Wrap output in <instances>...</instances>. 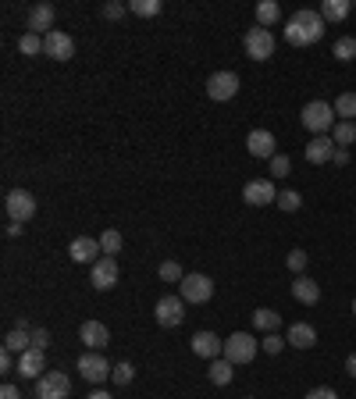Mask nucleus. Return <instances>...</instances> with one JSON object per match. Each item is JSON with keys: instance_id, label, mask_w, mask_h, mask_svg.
<instances>
[{"instance_id": "obj_1", "label": "nucleus", "mask_w": 356, "mask_h": 399, "mask_svg": "<svg viewBox=\"0 0 356 399\" xmlns=\"http://www.w3.org/2000/svg\"><path fill=\"white\" fill-rule=\"evenodd\" d=\"M324 36V18H321V11H296L289 22H285V43H292V47H310V43H317Z\"/></svg>"}, {"instance_id": "obj_2", "label": "nucleus", "mask_w": 356, "mask_h": 399, "mask_svg": "<svg viewBox=\"0 0 356 399\" xmlns=\"http://www.w3.org/2000/svg\"><path fill=\"white\" fill-rule=\"evenodd\" d=\"M256 349H260V342L253 339V335H246V332H235V335H228L225 339V360L228 364H253V357H256Z\"/></svg>"}, {"instance_id": "obj_3", "label": "nucleus", "mask_w": 356, "mask_h": 399, "mask_svg": "<svg viewBox=\"0 0 356 399\" xmlns=\"http://www.w3.org/2000/svg\"><path fill=\"white\" fill-rule=\"evenodd\" d=\"M4 211H8V218H11V221L25 225V221H32V218H36V196H32L29 189H11V192H8V200H4Z\"/></svg>"}, {"instance_id": "obj_4", "label": "nucleus", "mask_w": 356, "mask_h": 399, "mask_svg": "<svg viewBox=\"0 0 356 399\" xmlns=\"http://www.w3.org/2000/svg\"><path fill=\"white\" fill-rule=\"evenodd\" d=\"M303 125H307V132L324 136V132L335 125V108L324 104V100H310V104L303 108Z\"/></svg>"}, {"instance_id": "obj_5", "label": "nucleus", "mask_w": 356, "mask_h": 399, "mask_svg": "<svg viewBox=\"0 0 356 399\" xmlns=\"http://www.w3.org/2000/svg\"><path fill=\"white\" fill-rule=\"evenodd\" d=\"M153 318L160 328H178L186 321V299L182 296H160L157 307H153Z\"/></svg>"}, {"instance_id": "obj_6", "label": "nucleus", "mask_w": 356, "mask_h": 399, "mask_svg": "<svg viewBox=\"0 0 356 399\" xmlns=\"http://www.w3.org/2000/svg\"><path fill=\"white\" fill-rule=\"evenodd\" d=\"M178 296L186 299V303H207V299L214 296V282L207 274H186L182 282H178Z\"/></svg>"}, {"instance_id": "obj_7", "label": "nucleus", "mask_w": 356, "mask_h": 399, "mask_svg": "<svg viewBox=\"0 0 356 399\" xmlns=\"http://www.w3.org/2000/svg\"><path fill=\"white\" fill-rule=\"evenodd\" d=\"M71 395V378L64 371H47L36 378V399H68Z\"/></svg>"}, {"instance_id": "obj_8", "label": "nucleus", "mask_w": 356, "mask_h": 399, "mask_svg": "<svg viewBox=\"0 0 356 399\" xmlns=\"http://www.w3.org/2000/svg\"><path fill=\"white\" fill-rule=\"evenodd\" d=\"M242 47H246V57L249 61H267L275 54V36H271V29H249L246 33V40H242Z\"/></svg>"}, {"instance_id": "obj_9", "label": "nucleus", "mask_w": 356, "mask_h": 399, "mask_svg": "<svg viewBox=\"0 0 356 399\" xmlns=\"http://www.w3.org/2000/svg\"><path fill=\"white\" fill-rule=\"evenodd\" d=\"M242 200L253 204V207H267V204H275V200H278V189H275L271 178H249L242 185Z\"/></svg>"}, {"instance_id": "obj_10", "label": "nucleus", "mask_w": 356, "mask_h": 399, "mask_svg": "<svg viewBox=\"0 0 356 399\" xmlns=\"http://www.w3.org/2000/svg\"><path fill=\"white\" fill-rule=\"evenodd\" d=\"M111 371H114V367H111L107 357H100V353H82V357H78V374H82L85 381H93V385L107 381Z\"/></svg>"}, {"instance_id": "obj_11", "label": "nucleus", "mask_w": 356, "mask_h": 399, "mask_svg": "<svg viewBox=\"0 0 356 399\" xmlns=\"http://www.w3.org/2000/svg\"><path fill=\"white\" fill-rule=\"evenodd\" d=\"M239 93V75L235 71H214L207 79V96L218 100V104H225V100H232Z\"/></svg>"}, {"instance_id": "obj_12", "label": "nucleus", "mask_w": 356, "mask_h": 399, "mask_svg": "<svg viewBox=\"0 0 356 399\" xmlns=\"http://www.w3.org/2000/svg\"><path fill=\"white\" fill-rule=\"evenodd\" d=\"M43 54L54 57V61H71V57H75V40H71L68 33L54 29V33L43 36Z\"/></svg>"}, {"instance_id": "obj_13", "label": "nucleus", "mask_w": 356, "mask_h": 399, "mask_svg": "<svg viewBox=\"0 0 356 399\" xmlns=\"http://www.w3.org/2000/svg\"><path fill=\"white\" fill-rule=\"evenodd\" d=\"M89 282H93V289L107 292L118 285V260L114 257H100L93 267H89Z\"/></svg>"}, {"instance_id": "obj_14", "label": "nucleus", "mask_w": 356, "mask_h": 399, "mask_svg": "<svg viewBox=\"0 0 356 399\" xmlns=\"http://www.w3.org/2000/svg\"><path fill=\"white\" fill-rule=\"evenodd\" d=\"M68 257H71L75 264H97V260L104 257V250H100V239H93V236H78V239H71V246H68Z\"/></svg>"}, {"instance_id": "obj_15", "label": "nucleus", "mask_w": 356, "mask_h": 399, "mask_svg": "<svg viewBox=\"0 0 356 399\" xmlns=\"http://www.w3.org/2000/svg\"><path fill=\"white\" fill-rule=\"evenodd\" d=\"M246 150H249V157H267V161L278 154V150H275V136L267 132V129H253V132L246 136Z\"/></svg>"}, {"instance_id": "obj_16", "label": "nucleus", "mask_w": 356, "mask_h": 399, "mask_svg": "<svg viewBox=\"0 0 356 399\" xmlns=\"http://www.w3.org/2000/svg\"><path fill=\"white\" fill-rule=\"evenodd\" d=\"M78 339L97 353V349H104V346L111 342V328H107L104 321H85V325L78 328Z\"/></svg>"}, {"instance_id": "obj_17", "label": "nucleus", "mask_w": 356, "mask_h": 399, "mask_svg": "<svg viewBox=\"0 0 356 399\" xmlns=\"http://www.w3.org/2000/svg\"><path fill=\"white\" fill-rule=\"evenodd\" d=\"M54 18H57L54 4H36V8H29V33H36V36L54 33Z\"/></svg>"}, {"instance_id": "obj_18", "label": "nucleus", "mask_w": 356, "mask_h": 399, "mask_svg": "<svg viewBox=\"0 0 356 399\" xmlns=\"http://www.w3.org/2000/svg\"><path fill=\"white\" fill-rule=\"evenodd\" d=\"M193 353L203 357V360H218L225 353V342L214 335V332H196L193 335Z\"/></svg>"}, {"instance_id": "obj_19", "label": "nucleus", "mask_w": 356, "mask_h": 399, "mask_svg": "<svg viewBox=\"0 0 356 399\" xmlns=\"http://www.w3.org/2000/svg\"><path fill=\"white\" fill-rule=\"evenodd\" d=\"M18 374L22 378H43L47 374V353L43 349H25L18 357Z\"/></svg>"}, {"instance_id": "obj_20", "label": "nucleus", "mask_w": 356, "mask_h": 399, "mask_svg": "<svg viewBox=\"0 0 356 399\" xmlns=\"http://www.w3.org/2000/svg\"><path fill=\"white\" fill-rule=\"evenodd\" d=\"M335 150H338V146H335L331 136H314V139L307 143V161H310V164H328V161L335 157Z\"/></svg>"}, {"instance_id": "obj_21", "label": "nucleus", "mask_w": 356, "mask_h": 399, "mask_svg": "<svg viewBox=\"0 0 356 399\" xmlns=\"http://www.w3.org/2000/svg\"><path fill=\"white\" fill-rule=\"evenodd\" d=\"M292 296L299 299V303H307V307H314L317 299H321V285L314 282V278H307V274H299L296 282H292Z\"/></svg>"}, {"instance_id": "obj_22", "label": "nucleus", "mask_w": 356, "mask_h": 399, "mask_svg": "<svg viewBox=\"0 0 356 399\" xmlns=\"http://www.w3.org/2000/svg\"><path fill=\"white\" fill-rule=\"evenodd\" d=\"M285 342H289V346H296V349H310V346L317 342V332H314V325L299 321V325H292V328H289Z\"/></svg>"}, {"instance_id": "obj_23", "label": "nucleus", "mask_w": 356, "mask_h": 399, "mask_svg": "<svg viewBox=\"0 0 356 399\" xmlns=\"http://www.w3.org/2000/svg\"><path fill=\"white\" fill-rule=\"evenodd\" d=\"M4 349H11L15 357H22L25 349H32V332H29V328H15V332H8Z\"/></svg>"}, {"instance_id": "obj_24", "label": "nucleus", "mask_w": 356, "mask_h": 399, "mask_svg": "<svg viewBox=\"0 0 356 399\" xmlns=\"http://www.w3.org/2000/svg\"><path fill=\"white\" fill-rule=\"evenodd\" d=\"M232 374H235V364H228L225 357L210 360V367H207V378H210L214 385H228V381H232Z\"/></svg>"}, {"instance_id": "obj_25", "label": "nucleus", "mask_w": 356, "mask_h": 399, "mask_svg": "<svg viewBox=\"0 0 356 399\" xmlns=\"http://www.w3.org/2000/svg\"><path fill=\"white\" fill-rule=\"evenodd\" d=\"M253 325H256L260 332H267V335H271V332H278V325H282V314H278V311H271V307H260V311L253 314Z\"/></svg>"}, {"instance_id": "obj_26", "label": "nucleus", "mask_w": 356, "mask_h": 399, "mask_svg": "<svg viewBox=\"0 0 356 399\" xmlns=\"http://www.w3.org/2000/svg\"><path fill=\"white\" fill-rule=\"evenodd\" d=\"M349 11H352L349 0H324V4H321V18L324 22H342Z\"/></svg>"}, {"instance_id": "obj_27", "label": "nucleus", "mask_w": 356, "mask_h": 399, "mask_svg": "<svg viewBox=\"0 0 356 399\" xmlns=\"http://www.w3.org/2000/svg\"><path fill=\"white\" fill-rule=\"evenodd\" d=\"M278 18H282V8L275 4V0H260V4H256V22H260V29L275 25Z\"/></svg>"}, {"instance_id": "obj_28", "label": "nucleus", "mask_w": 356, "mask_h": 399, "mask_svg": "<svg viewBox=\"0 0 356 399\" xmlns=\"http://www.w3.org/2000/svg\"><path fill=\"white\" fill-rule=\"evenodd\" d=\"M121 246H125L121 232H118V229H104V236H100V250H104V257H118Z\"/></svg>"}, {"instance_id": "obj_29", "label": "nucleus", "mask_w": 356, "mask_h": 399, "mask_svg": "<svg viewBox=\"0 0 356 399\" xmlns=\"http://www.w3.org/2000/svg\"><path fill=\"white\" fill-rule=\"evenodd\" d=\"M160 0H129V11L136 15V18H153V15H160Z\"/></svg>"}, {"instance_id": "obj_30", "label": "nucleus", "mask_w": 356, "mask_h": 399, "mask_svg": "<svg viewBox=\"0 0 356 399\" xmlns=\"http://www.w3.org/2000/svg\"><path fill=\"white\" fill-rule=\"evenodd\" d=\"M335 115H342V122H356V93H342L335 100Z\"/></svg>"}, {"instance_id": "obj_31", "label": "nucleus", "mask_w": 356, "mask_h": 399, "mask_svg": "<svg viewBox=\"0 0 356 399\" xmlns=\"http://www.w3.org/2000/svg\"><path fill=\"white\" fill-rule=\"evenodd\" d=\"M275 204H278L282 211H289V214H296V211L303 207V196H299L296 189H282V192H278V200H275Z\"/></svg>"}, {"instance_id": "obj_32", "label": "nucleus", "mask_w": 356, "mask_h": 399, "mask_svg": "<svg viewBox=\"0 0 356 399\" xmlns=\"http://www.w3.org/2000/svg\"><path fill=\"white\" fill-rule=\"evenodd\" d=\"M331 139H335V146H342V150H345V146H349V143L356 139V122H338V125H335V136H331Z\"/></svg>"}, {"instance_id": "obj_33", "label": "nucleus", "mask_w": 356, "mask_h": 399, "mask_svg": "<svg viewBox=\"0 0 356 399\" xmlns=\"http://www.w3.org/2000/svg\"><path fill=\"white\" fill-rule=\"evenodd\" d=\"M157 274H160V282H182L186 278V271H182V264H178V260H164L157 267Z\"/></svg>"}, {"instance_id": "obj_34", "label": "nucleus", "mask_w": 356, "mask_h": 399, "mask_svg": "<svg viewBox=\"0 0 356 399\" xmlns=\"http://www.w3.org/2000/svg\"><path fill=\"white\" fill-rule=\"evenodd\" d=\"M331 54H335V61H352V57H356V40H352V36H342Z\"/></svg>"}, {"instance_id": "obj_35", "label": "nucleus", "mask_w": 356, "mask_h": 399, "mask_svg": "<svg viewBox=\"0 0 356 399\" xmlns=\"http://www.w3.org/2000/svg\"><path fill=\"white\" fill-rule=\"evenodd\" d=\"M18 50H22V54H29V57H32V54H43V36L25 33V36L18 40Z\"/></svg>"}, {"instance_id": "obj_36", "label": "nucleus", "mask_w": 356, "mask_h": 399, "mask_svg": "<svg viewBox=\"0 0 356 399\" xmlns=\"http://www.w3.org/2000/svg\"><path fill=\"white\" fill-rule=\"evenodd\" d=\"M132 378H136V367L132 364H114V371H111V381L114 385H132Z\"/></svg>"}, {"instance_id": "obj_37", "label": "nucleus", "mask_w": 356, "mask_h": 399, "mask_svg": "<svg viewBox=\"0 0 356 399\" xmlns=\"http://www.w3.org/2000/svg\"><path fill=\"white\" fill-rule=\"evenodd\" d=\"M285 346H289V342H285V339H282L278 332H271V335H267V339L260 342V349H263V353H271V357H278V353H282Z\"/></svg>"}, {"instance_id": "obj_38", "label": "nucleus", "mask_w": 356, "mask_h": 399, "mask_svg": "<svg viewBox=\"0 0 356 399\" xmlns=\"http://www.w3.org/2000/svg\"><path fill=\"white\" fill-rule=\"evenodd\" d=\"M100 15H104V18H111V22H118V18H125V15H129V4H118V0H107V4L100 8Z\"/></svg>"}, {"instance_id": "obj_39", "label": "nucleus", "mask_w": 356, "mask_h": 399, "mask_svg": "<svg viewBox=\"0 0 356 399\" xmlns=\"http://www.w3.org/2000/svg\"><path fill=\"white\" fill-rule=\"evenodd\" d=\"M307 260H310V257H307V250H289V257H285V264H289L296 274H303V271H307Z\"/></svg>"}, {"instance_id": "obj_40", "label": "nucleus", "mask_w": 356, "mask_h": 399, "mask_svg": "<svg viewBox=\"0 0 356 399\" xmlns=\"http://www.w3.org/2000/svg\"><path fill=\"white\" fill-rule=\"evenodd\" d=\"M289 168H292V161H289L285 154H275V157H271V175H275V178H285Z\"/></svg>"}, {"instance_id": "obj_41", "label": "nucleus", "mask_w": 356, "mask_h": 399, "mask_svg": "<svg viewBox=\"0 0 356 399\" xmlns=\"http://www.w3.org/2000/svg\"><path fill=\"white\" fill-rule=\"evenodd\" d=\"M47 346H50V332L47 328H32V349H43L47 353Z\"/></svg>"}, {"instance_id": "obj_42", "label": "nucleus", "mask_w": 356, "mask_h": 399, "mask_svg": "<svg viewBox=\"0 0 356 399\" xmlns=\"http://www.w3.org/2000/svg\"><path fill=\"white\" fill-rule=\"evenodd\" d=\"M307 399H338V392H335V388H328V385H317V388H310V392H307Z\"/></svg>"}, {"instance_id": "obj_43", "label": "nucleus", "mask_w": 356, "mask_h": 399, "mask_svg": "<svg viewBox=\"0 0 356 399\" xmlns=\"http://www.w3.org/2000/svg\"><path fill=\"white\" fill-rule=\"evenodd\" d=\"M331 161H335V168H345V164H349V150H342V146H338Z\"/></svg>"}, {"instance_id": "obj_44", "label": "nucleus", "mask_w": 356, "mask_h": 399, "mask_svg": "<svg viewBox=\"0 0 356 399\" xmlns=\"http://www.w3.org/2000/svg\"><path fill=\"white\" fill-rule=\"evenodd\" d=\"M0 399H22V392L15 385H4V388H0Z\"/></svg>"}, {"instance_id": "obj_45", "label": "nucleus", "mask_w": 356, "mask_h": 399, "mask_svg": "<svg viewBox=\"0 0 356 399\" xmlns=\"http://www.w3.org/2000/svg\"><path fill=\"white\" fill-rule=\"evenodd\" d=\"M345 374H349V378H356V353L345 360Z\"/></svg>"}, {"instance_id": "obj_46", "label": "nucleus", "mask_w": 356, "mask_h": 399, "mask_svg": "<svg viewBox=\"0 0 356 399\" xmlns=\"http://www.w3.org/2000/svg\"><path fill=\"white\" fill-rule=\"evenodd\" d=\"M4 232H8V236H11V239H15V236H18V232H22V225H18V221H11V225H8V229H4Z\"/></svg>"}, {"instance_id": "obj_47", "label": "nucleus", "mask_w": 356, "mask_h": 399, "mask_svg": "<svg viewBox=\"0 0 356 399\" xmlns=\"http://www.w3.org/2000/svg\"><path fill=\"white\" fill-rule=\"evenodd\" d=\"M85 399H111L107 392H93V395H85Z\"/></svg>"}, {"instance_id": "obj_48", "label": "nucleus", "mask_w": 356, "mask_h": 399, "mask_svg": "<svg viewBox=\"0 0 356 399\" xmlns=\"http://www.w3.org/2000/svg\"><path fill=\"white\" fill-rule=\"evenodd\" d=\"M352 314H356V299H352Z\"/></svg>"}, {"instance_id": "obj_49", "label": "nucleus", "mask_w": 356, "mask_h": 399, "mask_svg": "<svg viewBox=\"0 0 356 399\" xmlns=\"http://www.w3.org/2000/svg\"><path fill=\"white\" fill-rule=\"evenodd\" d=\"M242 399H253V395H242Z\"/></svg>"}, {"instance_id": "obj_50", "label": "nucleus", "mask_w": 356, "mask_h": 399, "mask_svg": "<svg viewBox=\"0 0 356 399\" xmlns=\"http://www.w3.org/2000/svg\"><path fill=\"white\" fill-rule=\"evenodd\" d=\"M352 11H356V4H352Z\"/></svg>"}]
</instances>
